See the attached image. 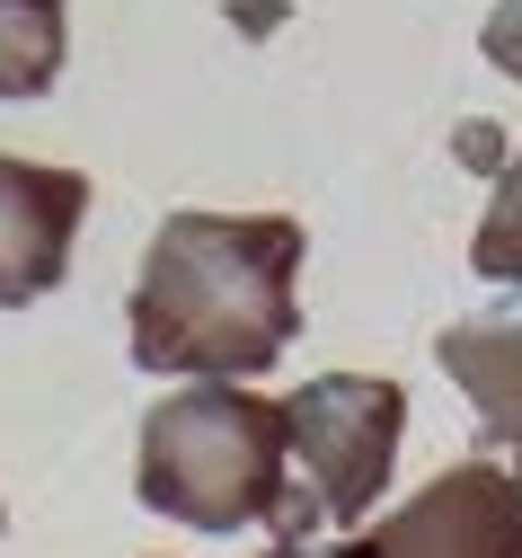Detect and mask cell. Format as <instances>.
I'll return each mask as SVG.
<instances>
[{"label":"cell","instance_id":"2","mask_svg":"<svg viewBox=\"0 0 522 558\" xmlns=\"http://www.w3.org/2000/svg\"><path fill=\"white\" fill-rule=\"evenodd\" d=\"M142 506L186 523V532H248L275 523L292 497V426L283 399L240 390V381H195L169 390L142 416V452H133Z\"/></svg>","mask_w":522,"mask_h":558},{"label":"cell","instance_id":"1","mask_svg":"<svg viewBox=\"0 0 522 558\" xmlns=\"http://www.w3.org/2000/svg\"><path fill=\"white\" fill-rule=\"evenodd\" d=\"M311 231L292 214H169L133 275V364L160 381H257L302 328Z\"/></svg>","mask_w":522,"mask_h":558},{"label":"cell","instance_id":"9","mask_svg":"<svg viewBox=\"0 0 522 558\" xmlns=\"http://www.w3.org/2000/svg\"><path fill=\"white\" fill-rule=\"evenodd\" d=\"M487 62H496V72L505 81H522V0H496V10H487Z\"/></svg>","mask_w":522,"mask_h":558},{"label":"cell","instance_id":"7","mask_svg":"<svg viewBox=\"0 0 522 558\" xmlns=\"http://www.w3.org/2000/svg\"><path fill=\"white\" fill-rule=\"evenodd\" d=\"M62 0H0V98H45L62 81Z\"/></svg>","mask_w":522,"mask_h":558},{"label":"cell","instance_id":"10","mask_svg":"<svg viewBox=\"0 0 522 558\" xmlns=\"http://www.w3.org/2000/svg\"><path fill=\"white\" fill-rule=\"evenodd\" d=\"M266 558H381V541H372V532H345V541H311V532H302V541H275Z\"/></svg>","mask_w":522,"mask_h":558},{"label":"cell","instance_id":"8","mask_svg":"<svg viewBox=\"0 0 522 558\" xmlns=\"http://www.w3.org/2000/svg\"><path fill=\"white\" fill-rule=\"evenodd\" d=\"M470 266L487 284H522V151H505V169H496V195L470 231Z\"/></svg>","mask_w":522,"mask_h":558},{"label":"cell","instance_id":"6","mask_svg":"<svg viewBox=\"0 0 522 558\" xmlns=\"http://www.w3.org/2000/svg\"><path fill=\"white\" fill-rule=\"evenodd\" d=\"M434 364L478 408V426H522V284L434 337Z\"/></svg>","mask_w":522,"mask_h":558},{"label":"cell","instance_id":"3","mask_svg":"<svg viewBox=\"0 0 522 558\" xmlns=\"http://www.w3.org/2000/svg\"><path fill=\"white\" fill-rule=\"evenodd\" d=\"M283 426H292V478L311 487V506L328 523H363L399 470L408 390L390 373H319L283 399Z\"/></svg>","mask_w":522,"mask_h":558},{"label":"cell","instance_id":"4","mask_svg":"<svg viewBox=\"0 0 522 558\" xmlns=\"http://www.w3.org/2000/svg\"><path fill=\"white\" fill-rule=\"evenodd\" d=\"M381 558H522V478H505L496 461H452L434 487L399 514H381Z\"/></svg>","mask_w":522,"mask_h":558},{"label":"cell","instance_id":"5","mask_svg":"<svg viewBox=\"0 0 522 558\" xmlns=\"http://www.w3.org/2000/svg\"><path fill=\"white\" fill-rule=\"evenodd\" d=\"M81 214H89V178L81 169L0 151V311H27V302H45L62 284Z\"/></svg>","mask_w":522,"mask_h":558}]
</instances>
